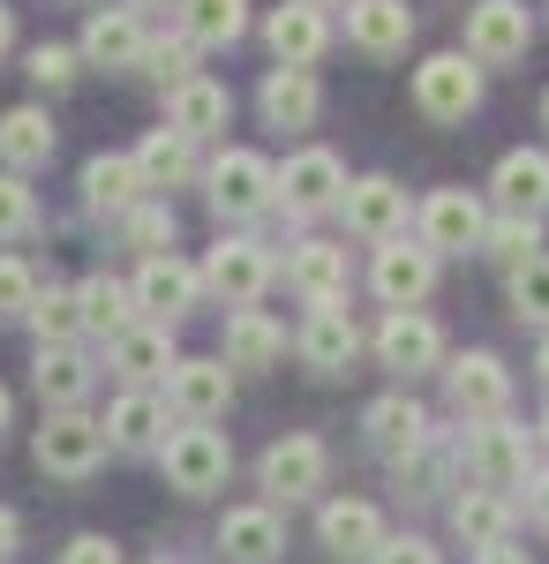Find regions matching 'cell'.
Returning <instances> with one entry per match:
<instances>
[{"label": "cell", "mask_w": 549, "mask_h": 564, "mask_svg": "<svg viewBox=\"0 0 549 564\" xmlns=\"http://www.w3.org/2000/svg\"><path fill=\"white\" fill-rule=\"evenodd\" d=\"M527 45H535L527 0H474V8H466V61L512 68V61H527Z\"/></svg>", "instance_id": "obj_1"}, {"label": "cell", "mask_w": 549, "mask_h": 564, "mask_svg": "<svg viewBox=\"0 0 549 564\" xmlns=\"http://www.w3.org/2000/svg\"><path fill=\"white\" fill-rule=\"evenodd\" d=\"M98 459H106V422H90L84 406L45 414V430H39V467H45L53 481H90V475H98Z\"/></svg>", "instance_id": "obj_2"}, {"label": "cell", "mask_w": 549, "mask_h": 564, "mask_svg": "<svg viewBox=\"0 0 549 564\" xmlns=\"http://www.w3.org/2000/svg\"><path fill=\"white\" fill-rule=\"evenodd\" d=\"M159 467H166V489H181V497H212L218 481L234 475V444L218 430H173L166 452H159Z\"/></svg>", "instance_id": "obj_3"}, {"label": "cell", "mask_w": 549, "mask_h": 564, "mask_svg": "<svg viewBox=\"0 0 549 564\" xmlns=\"http://www.w3.org/2000/svg\"><path fill=\"white\" fill-rule=\"evenodd\" d=\"M415 106H422L429 121H466L474 106H482V68L466 61V53H429L422 68H415Z\"/></svg>", "instance_id": "obj_4"}, {"label": "cell", "mask_w": 549, "mask_h": 564, "mask_svg": "<svg viewBox=\"0 0 549 564\" xmlns=\"http://www.w3.org/2000/svg\"><path fill=\"white\" fill-rule=\"evenodd\" d=\"M444 399H452V414H466L474 430H482V422H505L512 369L497 361V354H460V361L444 369Z\"/></svg>", "instance_id": "obj_5"}, {"label": "cell", "mask_w": 549, "mask_h": 564, "mask_svg": "<svg viewBox=\"0 0 549 564\" xmlns=\"http://www.w3.org/2000/svg\"><path fill=\"white\" fill-rule=\"evenodd\" d=\"M271 249L263 241H218L212 263H204V294H218L226 308H256L263 302V286H271Z\"/></svg>", "instance_id": "obj_6"}, {"label": "cell", "mask_w": 549, "mask_h": 564, "mask_svg": "<svg viewBox=\"0 0 549 564\" xmlns=\"http://www.w3.org/2000/svg\"><path fill=\"white\" fill-rule=\"evenodd\" d=\"M466 475L474 489H527V430L519 422H482V430L466 436Z\"/></svg>", "instance_id": "obj_7"}, {"label": "cell", "mask_w": 549, "mask_h": 564, "mask_svg": "<svg viewBox=\"0 0 549 564\" xmlns=\"http://www.w3.org/2000/svg\"><path fill=\"white\" fill-rule=\"evenodd\" d=\"M324 436H309V430H294V436H279L271 452H263V467H256V481L271 489V497H287V505H301V497H316L324 489Z\"/></svg>", "instance_id": "obj_8"}, {"label": "cell", "mask_w": 549, "mask_h": 564, "mask_svg": "<svg viewBox=\"0 0 549 564\" xmlns=\"http://www.w3.org/2000/svg\"><path fill=\"white\" fill-rule=\"evenodd\" d=\"M377 361L391 369V377H422V369L444 361V332L429 324L422 308H391V316L377 324Z\"/></svg>", "instance_id": "obj_9"}, {"label": "cell", "mask_w": 549, "mask_h": 564, "mask_svg": "<svg viewBox=\"0 0 549 564\" xmlns=\"http://www.w3.org/2000/svg\"><path fill=\"white\" fill-rule=\"evenodd\" d=\"M271 196H279V174L256 151H226L212 166V212L218 218H256V212H271Z\"/></svg>", "instance_id": "obj_10"}, {"label": "cell", "mask_w": 549, "mask_h": 564, "mask_svg": "<svg viewBox=\"0 0 549 564\" xmlns=\"http://www.w3.org/2000/svg\"><path fill=\"white\" fill-rule=\"evenodd\" d=\"M489 234V212L466 196V188H437L422 204V249L429 257H460V249H482Z\"/></svg>", "instance_id": "obj_11"}, {"label": "cell", "mask_w": 549, "mask_h": 564, "mask_svg": "<svg viewBox=\"0 0 549 564\" xmlns=\"http://www.w3.org/2000/svg\"><path fill=\"white\" fill-rule=\"evenodd\" d=\"M196 302H204V271H189L181 257H143V271H136V308H151V324L173 332Z\"/></svg>", "instance_id": "obj_12"}, {"label": "cell", "mask_w": 549, "mask_h": 564, "mask_svg": "<svg viewBox=\"0 0 549 564\" xmlns=\"http://www.w3.org/2000/svg\"><path fill=\"white\" fill-rule=\"evenodd\" d=\"M279 204L294 218H316V212H332V204H346V166H338L332 151H294L287 174H279Z\"/></svg>", "instance_id": "obj_13"}, {"label": "cell", "mask_w": 549, "mask_h": 564, "mask_svg": "<svg viewBox=\"0 0 549 564\" xmlns=\"http://www.w3.org/2000/svg\"><path fill=\"white\" fill-rule=\"evenodd\" d=\"M369 286H377V302H384V308H415L429 286H437V257H429L422 241H407V234H399V241H384V249H377V271H369Z\"/></svg>", "instance_id": "obj_14"}, {"label": "cell", "mask_w": 549, "mask_h": 564, "mask_svg": "<svg viewBox=\"0 0 549 564\" xmlns=\"http://www.w3.org/2000/svg\"><path fill=\"white\" fill-rule=\"evenodd\" d=\"M338 212H346V226H354L362 241L384 249V241H399V226H407V188H399L391 174L346 181V204H338Z\"/></svg>", "instance_id": "obj_15"}, {"label": "cell", "mask_w": 549, "mask_h": 564, "mask_svg": "<svg viewBox=\"0 0 549 564\" xmlns=\"http://www.w3.org/2000/svg\"><path fill=\"white\" fill-rule=\"evenodd\" d=\"M346 39L362 45L369 61H391L415 39V8L407 0H346Z\"/></svg>", "instance_id": "obj_16"}, {"label": "cell", "mask_w": 549, "mask_h": 564, "mask_svg": "<svg viewBox=\"0 0 549 564\" xmlns=\"http://www.w3.org/2000/svg\"><path fill=\"white\" fill-rule=\"evenodd\" d=\"M301 361L316 369V377H346V361L362 354V332H354V316H346V302L338 308H309V324H301Z\"/></svg>", "instance_id": "obj_17"}, {"label": "cell", "mask_w": 549, "mask_h": 564, "mask_svg": "<svg viewBox=\"0 0 549 564\" xmlns=\"http://www.w3.org/2000/svg\"><path fill=\"white\" fill-rule=\"evenodd\" d=\"M263 39L279 53V68H309V61H324V45H332V23H324V8H271V23H263Z\"/></svg>", "instance_id": "obj_18"}, {"label": "cell", "mask_w": 549, "mask_h": 564, "mask_svg": "<svg viewBox=\"0 0 549 564\" xmlns=\"http://www.w3.org/2000/svg\"><path fill=\"white\" fill-rule=\"evenodd\" d=\"M166 391H173V406L204 430V422L226 414V399H234V369H226V361H173Z\"/></svg>", "instance_id": "obj_19"}, {"label": "cell", "mask_w": 549, "mask_h": 564, "mask_svg": "<svg viewBox=\"0 0 549 564\" xmlns=\"http://www.w3.org/2000/svg\"><path fill=\"white\" fill-rule=\"evenodd\" d=\"M256 106H263V121L271 129H316V113H324V90L309 68H271L263 90H256Z\"/></svg>", "instance_id": "obj_20"}, {"label": "cell", "mask_w": 549, "mask_h": 564, "mask_svg": "<svg viewBox=\"0 0 549 564\" xmlns=\"http://www.w3.org/2000/svg\"><path fill=\"white\" fill-rule=\"evenodd\" d=\"M234 121V98H226V84H212V76H196V84L166 90V129L189 135V143H204V135H218Z\"/></svg>", "instance_id": "obj_21"}, {"label": "cell", "mask_w": 549, "mask_h": 564, "mask_svg": "<svg viewBox=\"0 0 549 564\" xmlns=\"http://www.w3.org/2000/svg\"><path fill=\"white\" fill-rule=\"evenodd\" d=\"M287 279H294V294H309V308H338L346 302V249L338 241H301L287 257Z\"/></svg>", "instance_id": "obj_22"}, {"label": "cell", "mask_w": 549, "mask_h": 564, "mask_svg": "<svg viewBox=\"0 0 549 564\" xmlns=\"http://www.w3.org/2000/svg\"><path fill=\"white\" fill-rule=\"evenodd\" d=\"M489 188H497V204L512 218H542L549 212V151H505Z\"/></svg>", "instance_id": "obj_23"}, {"label": "cell", "mask_w": 549, "mask_h": 564, "mask_svg": "<svg viewBox=\"0 0 549 564\" xmlns=\"http://www.w3.org/2000/svg\"><path fill=\"white\" fill-rule=\"evenodd\" d=\"M151 53V39H143V23H136V8H98L84 31V61L90 68H136Z\"/></svg>", "instance_id": "obj_24"}, {"label": "cell", "mask_w": 549, "mask_h": 564, "mask_svg": "<svg viewBox=\"0 0 549 564\" xmlns=\"http://www.w3.org/2000/svg\"><path fill=\"white\" fill-rule=\"evenodd\" d=\"M316 534H324V550H332V557H377L384 542H391V534H384V512H377V505H354V497L324 505Z\"/></svg>", "instance_id": "obj_25"}, {"label": "cell", "mask_w": 549, "mask_h": 564, "mask_svg": "<svg viewBox=\"0 0 549 564\" xmlns=\"http://www.w3.org/2000/svg\"><path fill=\"white\" fill-rule=\"evenodd\" d=\"M279 354H287V324L279 316H263V308H234L226 316V354H218L226 369H271Z\"/></svg>", "instance_id": "obj_26"}, {"label": "cell", "mask_w": 549, "mask_h": 564, "mask_svg": "<svg viewBox=\"0 0 549 564\" xmlns=\"http://www.w3.org/2000/svg\"><path fill=\"white\" fill-rule=\"evenodd\" d=\"M84 204L98 218H128L136 204H143V174H136V159H121V151H98L84 166Z\"/></svg>", "instance_id": "obj_27"}, {"label": "cell", "mask_w": 549, "mask_h": 564, "mask_svg": "<svg viewBox=\"0 0 549 564\" xmlns=\"http://www.w3.org/2000/svg\"><path fill=\"white\" fill-rule=\"evenodd\" d=\"M218 550H226V564H279L287 534H279V520L263 505H234L226 527H218Z\"/></svg>", "instance_id": "obj_28"}, {"label": "cell", "mask_w": 549, "mask_h": 564, "mask_svg": "<svg viewBox=\"0 0 549 564\" xmlns=\"http://www.w3.org/2000/svg\"><path fill=\"white\" fill-rule=\"evenodd\" d=\"M106 444H114V452H166V399H151V391L114 399V414H106Z\"/></svg>", "instance_id": "obj_29"}, {"label": "cell", "mask_w": 549, "mask_h": 564, "mask_svg": "<svg viewBox=\"0 0 549 564\" xmlns=\"http://www.w3.org/2000/svg\"><path fill=\"white\" fill-rule=\"evenodd\" d=\"M362 430H369V444H377L384 459H407V452H415V444L429 436V414L415 406V399H407V391H384L377 406L362 414Z\"/></svg>", "instance_id": "obj_30"}, {"label": "cell", "mask_w": 549, "mask_h": 564, "mask_svg": "<svg viewBox=\"0 0 549 564\" xmlns=\"http://www.w3.org/2000/svg\"><path fill=\"white\" fill-rule=\"evenodd\" d=\"M76 302H84V332H98V339H128L136 332V286H121V279L90 271L76 286Z\"/></svg>", "instance_id": "obj_31"}, {"label": "cell", "mask_w": 549, "mask_h": 564, "mask_svg": "<svg viewBox=\"0 0 549 564\" xmlns=\"http://www.w3.org/2000/svg\"><path fill=\"white\" fill-rule=\"evenodd\" d=\"M53 159V121H45L39 106H8L0 113V166L8 174H31Z\"/></svg>", "instance_id": "obj_32"}, {"label": "cell", "mask_w": 549, "mask_h": 564, "mask_svg": "<svg viewBox=\"0 0 549 564\" xmlns=\"http://www.w3.org/2000/svg\"><path fill=\"white\" fill-rule=\"evenodd\" d=\"M136 174H143V188H189L196 181V143L173 129H151L136 143Z\"/></svg>", "instance_id": "obj_33"}, {"label": "cell", "mask_w": 549, "mask_h": 564, "mask_svg": "<svg viewBox=\"0 0 549 564\" xmlns=\"http://www.w3.org/2000/svg\"><path fill=\"white\" fill-rule=\"evenodd\" d=\"M452 534H460L466 550H497V542H512V497H497V489H466L460 505H452Z\"/></svg>", "instance_id": "obj_34"}, {"label": "cell", "mask_w": 549, "mask_h": 564, "mask_svg": "<svg viewBox=\"0 0 549 564\" xmlns=\"http://www.w3.org/2000/svg\"><path fill=\"white\" fill-rule=\"evenodd\" d=\"M173 332L166 324H136L128 339H114V377H128V384H143V377H173Z\"/></svg>", "instance_id": "obj_35"}, {"label": "cell", "mask_w": 549, "mask_h": 564, "mask_svg": "<svg viewBox=\"0 0 549 564\" xmlns=\"http://www.w3.org/2000/svg\"><path fill=\"white\" fill-rule=\"evenodd\" d=\"M39 399L53 406V414H68V406H84V391H90V361L76 347H39Z\"/></svg>", "instance_id": "obj_36"}, {"label": "cell", "mask_w": 549, "mask_h": 564, "mask_svg": "<svg viewBox=\"0 0 549 564\" xmlns=\"http://www.w3.org/2000/svg\"><path fill=\"white\" fill-rule=\"evenodd\" d=\"M249 31V0H181V39L189 45H234Z\"/></svg>", "instance_id": "obj_37"}, {"label": "cell", "mask_w": 549, "mask_h": 564, "mask_svg": "<svg viewBox=\"0 0 549 564\" xmlns=\"http://www.w3.org/2000/svg\"><path fill=\"white\" fill-rule=\"evenodd\" d=\"M391 475H399V497H437L452 481V444L444 436H422L407 459H391Z\"/></svg>", "instance_id": "obj_38"}, {"label": "cell", "mask_w": 549, "mask_h": 564, "mask_svg": "<svg viewBox=\"0 0 549 564\" xmlns=\"http://www.w3.org/2000/svg\"><path fill=\"white\" fill-rule=\"evenodd\" d=\"M482 249H489L497 263H512V271H519V263H535V257H542V218H512V212L489 218Z\"/></svg>", "instance_id": "obj_39"}, {"label": "cell", "mask_w": 549, "mask_h": 564, "mask_svg": "<svg viewBox=\"0 0 549 564\" xmlns=\"http://www.w3.org/2000/svg\"><path fill=\"white\" fill-rule=\"evenodd\" d=\"M31 332H39V347H76V332H84V302L45 286L39 302H31Z\"/></svg>", "instance_id": "obj_40"}, {"label": "cell", "mask_w": 549, "mask_h": 564, "mask_svg": "<svg viewBox=\"0 0 549 564\" xmlns=\"http://www.w3.org/2000/svg\"><path fill=\"white\" fill-rule=\"evenodd\" d=\"M121 241H128V249H143V257H166V249H173V212H166V204H136V212L121 218Z\"/></svg>", "instance_id": "obj_41"}, {"label": "cell", "mask_w": 549, "mask_h": 564, "mask_svg": "<svg viewBox=\"0 0 549 564\" xmlns=\"http://www.w3.org/2000/svg\"><path fill=\"white\" fill-rule=\"evenodd\" d=\"M512 316L519 324H549V257L512 271Z\"/></svg>", "instance_id": "obj_42"}, {"label": "cell", "mask_w": 549, "mask_h": 564, "mask_svg": "<svg viewBox=\"0 0 549 564\" xmlns=\"http://www.w3.org/2000/svg\"><path fill=\"white\" fill-rule=\"evenodd\" d=\"M39 226V196L23 188V174H0V241H23Z\"/></svg>", "instance_id": "obj_43"}, {"label": "cell", "mask_w": 549, "mask_h": 564, "mask_svg": "<svg viewBox=\"0 0 549 564\" xmlns=\"http://www.w3.org/2000/svg\"><path fill=\"white\" fill-rule=\"evenodd\" d=\"M143 61H151V76H159V84H166V90L196 84V45L181 39V31H173V39H159V45H151V53H143Z\"/></svg>", "instance_id": "obj_44"}, {"label": "cell", "mask_w": 549, "mask_h": 564, "mask_svg": "<svg viewBox=\"0 0 549 564\" xmlns=\"http://www.w3.org/2000/svg\"><path fill=\"white\" fill-rule=\"evenodd\" d=\"M31 302H39L31 263H23V257H0V316H31Z\"/></svg>", "instance_id": "obj_45"}, {"label": "cell", "mask_w": 549, "mask_h": 564, "mask_svg": "<svg viewBox=\"0 0 549 564\" xmlns=\"http://www.w3.org/2000/svg\"><path fill=\"white\" fill-rule=\"evenodd\" d=\"M76 61H84V53H68V45H39V53H31V84L39 90H68L76 84Z\"/></svg>", "instance_id": "obj_46"}, {"label": "cell", "mask_w": 549, "mask_h": 564, "mask_svg": "<svg viewBox=\"0 0 549 564\" xmlns=\"http://www.w3.org/2000/svg\"><path fill=\"white\" fill-rule=\"evenodd\" d=\"M61 564H121V542H106V534H76V542L61 550Z\"/></svg>", "instance_id": "obj_47"}, {"label": "cell", "mask_w": 549, "mask_h": 564, "mask_svg": "<svg viewBox=\"0 0 549 564\" xmlns=\"http://www.w3.org/2000/svg\"><path fill=\"white\" fill-rule=\"evenodd\" d=\"M369 564H437V550H429L422 534H399V542H384Z\"/></svg>", "instance_id": "obj_48"}, {"label": "cell", "mask_w": 549, "mask_h": 564, "mask_svg": "<svg viewBox=\"0 0 549 564\" xmlns=\"http://www.w3.org/2000/svg\"><path fill=\"white\" fill-rule=\"evenodd\" d=\"M527 520L549 534V475H527Z\"/></svg>", "instance_id": "obj_49"}, {"label": "cell", "mask_w": 549, "mask_h": 564, "mask_svg": "<svg viewBox=\"0 0 549 564\" xmlns=\"http://www.w3.org/2000/svg\"><path fill=\"white\" fill-rule=\"evenodd\" d=\"M15 534H23V527H15V512H8V505H0V564L15 557Z\"/></svg>", "instance_id": "obj_50"}, {"label": "cell", "mask_w": 549, "mask_h": 564, "mask_svg": "<svg viewBox=\"0 0 549 564\" xmlns=\"http://www.w3.org/2000/svg\"><path fill=\"white\" fill-rule=\"evenodd\" d=\"M482 564H535L527 550H512V542H497V550H482Z\"/></svg>", "instance_id": "obj_51"}, {"label": "cell", "mask_w": 549, "mask_h": 564, "mask_svg": "<svg viewBox=\"0 0 549 564\" xmlns=\"http://www.w3.org/2000/svg\"><path fill=\"white\" fill-rule=\"evenodd\" d=\"M8 45H15V8H0V61H8Z\"/></svg>", "instance_id": "obj_52"}, {"label": "cell", "mask_w": 549, "mask_h": 564, "mask_svg": "<svg viewBox=\"0 0 549 564\" xmlns=\"http://www.w3.org/2000/svg\"><path fill=\"white\" fill-rule=\"evenodd\" d=\"M8 414H15V406H8V391H0V430H8Z\"/></svg>", "instance_id": "obj_53"}, {"label": "cell", "mask_w": 549, "mask_h": 564, "mask_svg": "<svg viewBox=\"0 0 549 564\" xmlns=\"http://www.w3.org/2000/svg\"><path fill=\"white\" fill-rule=\"evenodd\" d=\"M535 369H542V377H549V339H542V361H535Z\"/></svg>", "instance_id": "obj_54"}, {"label": "cell", "mask_w": 549, "mask_h": 564, "mask_svg": "<svg viewBox=\"0 0 549 564\" xmlns=\"http://www.w3.org/2000/svg\"><path fill=\"white\" fill-rule=\"evenodd\" d=\"M136 8H166V0H136Z\"/></svg>", "instance_id": "obj_55"}, {"label": "cell", "mask_w": 549, "mask_h": 564, "mask_svg": "<svg viewBox=\"0 0 549 564\" xmlns=\"http://www.w3.org/2000/svg\"><path fill=\"white\" fill-rule=\"evenodd\" d=\"M309 8H338V0H309Z\"/></svg>", "instance_id": "obj_56"}, {"label": "cell", "mask_w": 549, "mask_h": 564, "mask_svg": "<svg viewBox=\"0 0 549 564\" xmlns=\"http://www.w3.org/2000/svg\"><path fill=\"white\" fill-rule=\"evenodd\" d=\"M542 444H549V414H542Z\"/></svg>", "instance_id": "obj_57"}, {"label": "cell", "mask_w": 549, "mask_h": 564, "mask_svg": "<svg viewBox=\"0 0 549 564\" xmlns=\"http://www.w3.org/2000/svg\"><path fill=\"white\" fill-rule=\"evenodd\" d=\"M542 121H549V98H542Z\"/></svg>", "instance_id": "obj_58"}]
</instances>
